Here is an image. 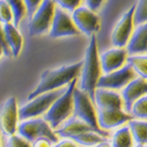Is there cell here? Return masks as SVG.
I'll return each instance as SVG.
<instances>
[{"label":"cell","instance_id":"1","mask_svg":"<svg viewBox=\"0 0 147 147\" xmlns=\"http://www.w3.org/2000/svg\"><path fill=\"white\" fill-rule=\"evenodd\" d=\"M82 61L70 65L61 66L59 68L46 70L40 76V80L36 87L28 95V100L45 92L57 90L68 85L71 82L76 80L80 73Z\"/></svg>","mask_w":147,"mask_h":147},{"label":"cell","instance_id":"2","mask_svg":"<svg viewBox=\"0 0 147 147\" xmlns=\"http://www.w3.org/2000/svg\"><path fill=\"white\" fill-rule=\"evenodd\" d=\"M101 66L95 35H91L89 43L85 50L84 60L80 69V80L78 88L86 92L93 101L94 91L99 78L101 77ZM94 103V102H93Z\"/></svg>","mask_w":147,"mask_h":147},{"label":"cell","instance_id":"3","mask_svg":"<svg viewBox=\"0 0 147 147\" xmlns=\"http://www.w3.org/2000/svg\"><path fill=\"white\" fill-rule=\"evenodd\" d=\"M78 80H74L67 85L65 91L52 103L48 111L44 114L43 119L49 124L52 129H56L73 116L74 112V90L77 86Z\"/></svg>","mask_w":147,"mask_h":147},{"label":"cell","instance_id":"4","mask_svg":"<svg viewBox=\"0 0 147 147\" xmlns=\"http://www.w3.org/2000/svg\"><path fill=\"white\" fill-rule=\"evenodd\" d=\"M74 112L73 116L79 118L80 120L84 121L85 124H87L89 127L98 132L101 136L108 137L110 136L109 131L101 129L97 123V112L95 109L93 101L89 97L86 92L80 90L76 86L75 90H74Z\"/></svg>","mask_w":147,"mask_h":147},{"label":"cell","instance_id":"5","mask_svg":"<svg viewBox=\"0 0 147 147\" xmlns=\"http://www.w3.org/2000/svg\"><path fill=\"white\" fill-rule=\"evenodd\" d=\"M17 131L19 136L30 142H34L41 137L49 139L53 144L59 141L58 136L54 132L48 123L41 118H32L22 121V123L18 125Z\"/></svg>","mask_w":147,"mask_h":147},{"label":"cell","instance_id":"6","mask_svg":"<svg viewBox=\"0 0 147 147\" xmlns=\"http://www.w3.org/2000/svg\"><path fill=\"white\" fill-rule=\"evenodd\" d=\"M65 89L66 88H60L45 92L28 100V103L19 109V120L25 121L44 115L50 108L52 103L65 91Z\"/></svg>","mask_w":147,"mask_h":147},{"label":"cell","instance_id":"7","mask_svg":"<svg viewBox=\"0 0 147 147\" xmlns=\"http://www.w3.org/2000/svg\"><path fill=\"white\" fill-rule=\"evenodd\" d=\"M55 3L53 0H42L28 23L30 35H40L47 32L51 27Z\"/></svg>","mask_w":147,"mask_h":147},{"label":"cell","instance_id":"8","mask_svg":"<svg viewBox=\"0 0 147 147\" xmlns=\"http://www.w3.org/2000/svg\"><path fill=\"white\" fill-rule=\"evenodd\" d=\"M137 76L134 72L132 68L127 63H125L122 68L114 72L101 75L97 82L96 88H107L112 90H122L130 80H132Z\"/></svg>","mask_w":147,"mask_h":147},{"label":"cell","instance_id":"9","mask_svg":"<svg viewBox=\"0 0 147 147\" xmlns=\"http://www.w3.org/2000/svg\"><path fill=\"white\" fill-rule=\"evenodd\" d=\"M134 4L127 9L124 15L120 18L117 24L115 25L112 34H111V40L112 44L115 47L119 48H125L129 41V38L134 30Z\"/></svg>","mask_w":147,"mask_h":147},{"label":"cell","instance_id":"10","mask_svg":"<svg viewBox=\"0 0 147 147\" xmlns=\"http://www.w3.org/2000/svg\"><path fill=\"white\" fill-rule=\"evenodd\" d=\"M72 20L80 32L87 36L93 35L99 30V18L87 6H79L72 12Z\"/></svg>","mask_w":147,"mask_h":147},{"label":"cell","instance_id":"11","mask_svg":"<svg viewBox=\"0 0 147 147\" xmlns=\"http://www.w3.org/2000/svg\"><path fill=\"white\" fill-rule=\"evenodd\" d=\"M19 122V109L15 97H9L0 109V131L5 136L16 134Z\"/></svg>","mask_w":147,"mask_h":147},{"label":"cell","instance_id":"12","mask_svg":"<svg viewBox=\"0 0 147 147\" xmlns=\"http://www.w3.org/2000/svg\"><path fill=\"white\" fill-rule=\"evenodd\" d=\"M80 34V32L73 22L72 17L60 7H55L49 34L51 38L73 36Z\"/></svg>","mask_w":147,"mask_h":147},{"label":"cell","instance_id":"13","mask_svg":"<svg viewBox=\"0 0 147 147\" xmlns=\"http://www.w3.org/2000/svg\"><path fill=\"white\" fill-rule=\"evenodd\" d=\"M96 112L99 127L105 131L122 127L132 119L131 115L125 112L124 109H109V110L97 109Z\"/></svg>","mask_w":147,"mask_h":147},{"label":"cell","instance_id":"14","mask_svg":"<svg viewBox=\"0 0 147 147\" xmlns=\"http://www.w3.org/2000/svg\"><path fill=\"white\" fill-rule=\"evenodd\" d=\"M144 95H147V80L140 77H136L121 91L124 110L129 113L132 104Z\"/></svg>","mask_w":147,"mask_h":147},{"label":"cell","instance_id":"15","mask_svg":"<svg viewBox=\"0 0 147 147\" xmlns=\"http://www.w3.org/2000/svg\"><path fill=\"white\" fill-rule=\"evenodd\" d=\"M127 56L129 54L125 48L114 47L104 51L99 56L101 71L104 74H108L122 68L127 63Z\"/></svg>","mask_w":147,"mask_h":147},{"label":"cell","instance_id":"16","mask_svg":"<svg viewBox=\"0 0 147 147\" xmlns=\"http://www.w3.org/2000/svg\"><path fill=\"white\" fill-rule=\"evenodd\" d=\"M94 105L99 110L109 109H124V103L119 93L116 90L97 87L94 91Z\"/></svg>","mask_w":147,"mask_h":147},{"label":"cell","instance_id":"17","mask_svg":"<svg viewBox=\"0 0 147 147\" xmlns=\"http://www.w3.org/2000/svg\"><path fill=\"white\" fill-rule=\"evenodd\" d=\"M125 50L129 55L147 54V22L136 25Z\"/></svg>","mask_w":147,"mask_h":147},{"label":"cell","instance_id":"18","mask_svg":"<svg viewBox=\"0 0 147 147\" xmlns=\"http://www.w3.org/2000/svg\"><path fill=\"white\" fill-rule=\"evenodd\" d=\"M91 130L95 131L91 127L85 124L84 121L80 120L79 118L75 117V116H72L68 120H66L60 127L54 129V132L62 138H71L74 136H77V134H82L85 131H91Z\"/></svg>","mask_w":147,"mask_h":147},{"label":"cell","instance_id":"19","mask_svg":"<svg viewBox=\"0 0 147 147\" xmlns=\"http://www.w3.org/2000/svg\"><path fill=\"white\" fill-rule=\"evenodd\" d=\"M3 30L5 34L6 42L8 44L11 53L15 58L20 55L23 48V36L18 30L17 27L14 26V24L8 23L3 25Z\"/></svg>","mask_w":147,"mask_h":147},{"label":"cell","instance_id":"20","mask_svg":"<svg viewBox=\"0 0 147 147\" xmlns=\"http://www.w3.org/2000/svg\"><path fill=\"white\" fill-rule=\"evenodd\" d=\"M111 147H134V141L127 125L120 127L111 136Z\"/></svg>","mask_w":147,"mask_h":147},{"label":"cell","instance_id":"21","mask_svg":"<svg viewBox=\"0 0 147 147\" xmlns=\"http://www.w3.org/2000/svg\"><path fill=\"white\" fill-rule=\"evenodd\" d=\"M136 144H147V121L131 119L127 124Z\"/></svg>","mask_w":147,"mask_h":147},{"label":"cell","instance_id":"22","mask_svg":"<svg viewBox=\"0 0 147 147\" xmlns=\"http://www.w3.org/2000/svg\"><path fill=\"white\" fill-rule=\"evenodd\" d=\"M70 139H72L80 146H84V147H94L96 145H98L99 143L104 141H107L108 138L101 134H97L96 131H85L82 134H77V136H74L71 137Z\"/></svg>","mask_w":147,"mask_h":147},{"label":"cell","instance_id":"23","mask_svg":"<svg viewBox=\"0 0 147 147\" xmlns=\"http://www.w3.org/2000/svg\"><path fill=\"white\" fill-rule=\"evenodd\" d=\"M127 63L132 68L137 77L147 80V54H134L129 55Z\"/></svg>","mask_w":147,"mask_h":147},{"label":"cell","instance_id":"24","mask_svg":"<svg viewBox=\"0 0 147 147\" xmlns=\"http://www.w3.org/2000/svg\"><path fill=\"white\" fill-rule=\"evenodd\" d=\"M129 114L132 119L147 121V95L140 97L132 104Z\"/></svg>","mask_w":147,"mask_h":147},{"label":"cell","instance_id":"25","mask_svg":"<svg viewBox=\"0 0 147 147\" xmlns=\"http://www.w3.org/2000/svg\"><path fill=\"white\" fill-rule=\"evenodd\" d=\"M5 1L10 6L12 13H13L14 26L17 27L26 14L25 4H24L23 0H5Z\"/></svg>","mask_w":147,"mask_h":147},{"label":"cell","instance_id":"26","mask_svg":"<svg viewBox=\"0 0 147 147\" xmlns=\"http://www.w3.org/2000/svg\"><path fill=\"white\" fill-rule=\"evenodd\" d=\"M134 25L147 22V0H137L134 4Z\"/></svg>","mask_w":147,"mask_h":147},{"label":"cell","instance_id":"27","mask_svg":"<svg viewBox=\"0 0 147 147\" xmlns=\"http://www.w3.org/2000/svg\"><path fill=\"white\" fill-rule=\"evenodd\" d=\"M13 21V13L5 0H0V24L11 23Z\"/></svg>","mask_w":147,"mask_h":147},{"label":"cell","instance_id":"28","mask_svg":"<svg viewBox=\"0 0 147 147\" xmlns=\"http://www.w3.org/2000/svg\"><path fill=\"white\" fill-rule=\"evenodd\" d=\"M6 147H32V145L30 141L19 134H13L7 139Z\"/></svg>","mask_w":147,"mask_h":147},{"label":"cell","instance_id":"29","mask_svg":"<svg viewBox=\"0 0 147 147\" xmlns=\"http://www.w3.org/2000/svg\"><path fill=\"white\" fill-rule=\"evenodd\" d=\"M54 3L58 4L61 9L65 11L73 12L75 9L80 6L82 0H53Z\"/></svg>","mask_w":147,"mask_h":147},{"label":"cell","instance_id":"30","mask_svg":"<svg viewBox=\"0 0 147 147\" xmlns=\"http://www.w3.org/2000/svg\"><path fill=\"white\" fill-rule=\"evenodd\" d=\"M23 2L25 4L26 12H27L28 17L30 19L34 14V12L36 11V9L38 8V6L42 2V0H23Z\"/></svg>","mask_w":147,"mask_h":147},{"label":"cell","instance_id":"31","mask_svg":"<svg viewBox=\"0 0 147 147\" xmlns=\"http://www.w3.org/2000/svg\"><path fill=\"white\" fill-rule=\"evenodd\" d=\"M0 46H1L2 50H3L4 55L7 57H10L12 55L10 48H9L8 44L6 42L5 34H4V30H3V25L2 24H0Z\"/></svg>","mask_w":147,"mask_h":147},{"label":"cell","instance_id":"32","mask_svg":"<svg viewBox=\"0 0 147 147\" xmlns=\"http://www.w3.org/2000/svg\"><path fill=\"white\" fill-rule=\"evenodd\" d=\"M52 147H79L75 141L70 138H63L61 141H58Z\"/></svg>","mask_w":147,"mask_h":147},{"label":"cell","instance_id":"33","mask_svg":"<svg viewBox=\"0 0 147 147\" xmlns=\"http://www.w3.org/2000/svg\"><path fill=\"white\" fill-rule=\"evenodd\" d=\"M104 0H85V4L92 11H97L101 7Z\"/></svg>","mask_w":147,"mask_h":147},{"label":"cell","instance_id":"34","mask_svg":"<svg viewBox=\"0 0 147 147\" xmlns=\"http://www.w3.org/2000/svg\"><path fill=\"white\" fill-rule=\"evenodd\" d=\"M52 142L47 138H38L32 142V147H52Z\"/></svg>","mask_w":147,"mask_h":147},{"label":"cell","instance_id":"35","mask_svg":"<svg viewBox=\"0 0 147 147\" xmlns=\"http://www.w3.org/2000/svg\"><path fill=\"white\" fill-rule=\"evenodd\" d=\"M94 147H111V144H110V142H109V140H107V141L101 142V143H99L98 145H96Z\"/></svg>","mask_w":147,"mask_h":147},{"label":"cell","instance_id":"36","mask_svg":"<svg viewBox=\"0 0 147 147\" xmlns=\"http://www.w3.org/2000/svg\"><path fill=\"white\" fill-rule=\"evenodd\" d=\"M134 147H147V144H136Z\"/></svg>","mask_w":147,"mask_h":147},{"label":"cell","instance_id":"37","mask_svg":"<svg viewBox=\"0 0 147 147\" xmlns=\"http://www.w3.org/2000/svg\"><path fill=\"white\" fill-rule=\"evenodd\" d=\"M3 54V50H2V48H1V46H0V57H1V55Z\"/></svg>","mask_w":147,"mask_h":147},{"label":"cell","instance_id":"38","mask_svg":"<svg viewBox=\"0 0 147 147\" xmlns=\"http://www.w3.org/2000/svg\"><path fill=\"white\" fill-rule=\"evenodd\" d=\"M0 147H1V141H0Z\"/></svg>","mask_w":147,"mask_h":147}]
</instances>
